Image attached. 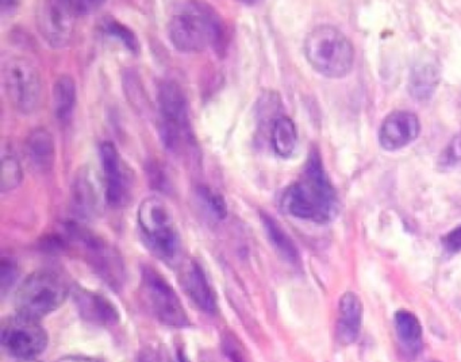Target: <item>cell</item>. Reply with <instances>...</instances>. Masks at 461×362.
Returning <instances> with one entry per match:
<instances>
[{"label":"cell","mask_w":461,"mask_h":362,"mask_svg":"<svg viewBox=\"0 0 461 362\" xmlns=\"http://www.w3.org/2000/svg\"><path fill=\"white\" fill-rule=\"evenodd\" d=\"M282 208L288 215L315 223H328L336 215L337 194L317 149L310 151L298 180L283 194Z\"/></svg>","instance_id":"cell-1"},{"label":"cell","mask_w":461,"mask_h":362,"mask_svg":"<svg viewBox=\"0 0 461 362\" xmlns=\"http://www.w3.org/2000/svg\"><path fill=\"white\" fill-rule=\"evenodd\" d=\"M158 129L161 143L172 154L182 157L195 151L187 96L175 81H164L158 86Z\"/></svg>","instance_id":"cell-2"},{"label":"cell","mask_w":461,"mask_h":362,"mask_svg":"<svg viewBox=\"0 0 461 362\" xmlns=\"http://www.w3.org/2000/svg\"><path fill=\"white\" fill-rule=\"evenodd\" d=\"M140 235L153 256L169 267L182 261V240L168 207L158 197H148L140 204Z\"/></svg>","instance_id":"cell-3"},{"label":"cell","mask_w":461,"mask_h":362,"mask_svg":"<svg viewBox=\"0 0 461 362\" xmlns=\"http://www.w3.org/2000/svg\"><path fill=\"white\" fill-rule=\"evenodd\" d=\"M171 45L182 53H199L222 40V26L214 11L206 5H191L168 22Z\"/></svg>","instance_id":"cell-4"},{"label":"cell","mask_w":461,"mask_h":362,"mask_svg":"<svg viewBox=\"0 0 461 362\" xmlns=\"http://www.w3.org/2000/svg\"><path fill=\"white\" fill-rule=\"evenodd\" d=\"M304 54L317 72L331 78L347 76L355 59L350 41L339 29L328 24L309 32L304 41Z\"/></svg>","instance_id":"cell-5"},{"label":"cell","mask_w":461,"mask_h":362,"mask_svg":"<svg viewBox=\"0 0 461 362\" xmlns=\"http://www.w3.org/2000/svg\"><path fill=\"white\" fill-rule=\"evenodd\" d=\"M71 288L66 277L53 269L37 270L29 276L15 294V307L20 315L40 319L58 310Z\"/></svg>","instance_id":"cell-6"},{"label":"cell","mask_w":461,"mask_h":362,"mask_svg":"<svg viewBox=\"0 0 461 362\" xmlns=\"http://www.w3.org/2000/svg\"><path fill=\"white\" fill-rule=\"evenodd\" d=\"M5 91L10 104L21 115H31L41 104L42 78L33 61L23 56H10L2 68Z\"/></svg>","instance_id":"cell-7"},{"label":"cell","mask_w":461,"mask_h":362,"mask_svg":"<svg viewBox=\"0 0 461 362\" xmlns=\"http://www.w3.org/2000/svg\"><path fill=\"white\" fill-rule=\"evenodd\" d=\"M67 235L72 242L79 246L86 261L102 280L106 281L115 291L122 288L125 267L117 249L77 224H69Z\"/></svg>","instance_id":"cell-8"},{"label":"cell","mask_w":461,"mask_h":362,"mask_svg":"<svg viewBox=\"0 0 461 362\" xmlns=\"http://www.w3.org/2000/svg\"><path fill=\"white\" fill-rule=\"evenodd\" d=\"M141 285L150 310L161 323L175 329L187 326V312L176 291L158 270L150 267H142Z\"/></svg>","instance_id":"cell-9"},{"label":"cell","mask_w":461,"mask_h":362,"mask_svg":"<svg viewBox=\"0 0 461 362\" xmlns=\"http://www.w3.org/2000/svg\"><path fill=\"white\" fill-rule=\"evenodd\" d=\"M2 346L21 359H34L48 346V334L36 319L18 315L5 319L0 329Z\"/></svg>","instance_id":"cell-10"},{"label":"cell","mask_w":461,"mask_h":362,"mask_svg":"<svg viewBox=\"0 0 461 362\" xmlns=\"http://www.w3.org/2000/svg\"><path fill=\"white\" fill-rule=\"evenodd\" d=\"M77 18L71 2H44L37 8V29L50 48H67L74 37Z\"/></svg>","instance_id":"cell-11"},{"label":"cell","mask_w":461,"mask_h":362,"mask_svg":"<svg viewBox=\"0 0 461 362\" xmlns=\"http://www.w3.org/2000/svg\"><path fill=\"white\" fill-rule=\"evenodd\" d=\"M99 154L104 169V199L110 207H123L131 195V177L128 165L110 140L102 143Z\"/></svg>","instance_id":"cell-12"},{"label":"cell","mask_w":461,"mask_h":362,"mask_svg":"<svg viewBox=\"0 0 461 362\" xmlns=\"http://www.w3.org/2000/svg\"><path fill=\"white\" fill-rule=\"evenodd\" d=\"M420 119L409 111H395L383 121L379 131L380 145L385 150H398L411 143L420 134Z\"/></svg>","instance_id":"cell-13"},{"label":"cell","mask_w":461,"mask_h":362,"mask_svg":"<svg viewBox=\"0 0 461 362\" xmlns=\"http://www.w3.org/2000/svg\"><path fill=\"white\" fill-rule=\"evenodd\" d=\"M180 284L191 302L206 313L217 311V297L201 264L190 259L182 265Z\"/></svg>","instance_id":"cell-14"},{"label":"cell","mask_w":461,"mask_h":362,"mask_svg":"<svg viewBox=\"0 0 461 362\" xmlns=\"http://www.w3.org/2000/svg\"><path fill=\"white\" fill-rule=\"evenodd\" d=\"M77 311L85 321L98 326H114L120 321L117 307L102 294L87 289L77 288L74 292Z\"/></svg>","instance_id":"cell-15"},{"label":"cell","mask_w":461,"mask_h":362,"mask_svg":"<svg viewBox=\"0 0 461 362\" xmlns=\"http://www.w3.org/2000/svg\"><path fill=\"white\" fill-rule=\"evenodd\" d=\"M29 167L39 173L52 169L56 159V145L53 135L45 127H37L28 135L23 146Z\"/></svg>","instance_id":"cell-16"},{"label":"cell","mask_w":461,"mask_h":362,"mask_svg":"<svg viewBox=\"0 0 461 362\" xmlns=\"http://www.w3.org/2000/svg\"><path fill=\"white\" fill-rule=\"evenodd\" d=\"M363 321V303L353 292L342 294L339 303V321H337V335L339 342L350 345L360 335Z\"/></svg>","instance_id":"cell-17"},{"label":"cell","mask_w":461,"mask_h":362,"mask_svg":"<svg viewBox=\"0 0 461 362\" xmlns=\"http://www.w3.org/2000/svg\"><path fill=\"white\" fill-rule=\"evenodd\" d=\"M94 178L95 177L87 167L80 169L75 176L74 186H72V204H74L75 213L83 218L93 215L99 207L98 186Z\"/></svg>","instance_id":"cell-18"},{"label":"cell","mask_w":461,"mask_h":362,"mask_svg":"<svg viewBox=\"0 0 461 362\" xmlns=\"http://www.w3.org/2000/svg\"><path fill=\"white\" fill-rule=\"evenodd\" d=\"M77 83L69 75H61L53 84L52 107L56 119L68 122L77 105Z\"/></svg>","instance_id":"cell-19"},{"label":"cell","mask_w":461,"mask_h":362,"mask_svg":"<svg viewBox=\"0 0 461 362\" xmlns=\"http://www.w3.org/2000/svg\"><path fill=\"white\" fill-rule=\"evenodd\" d=\"M271 143L277 156L283 158L293 156L298 146V130L293 119L288 116L275 119L271 129Z\"/></svg>","instance_id":"cell-20"},{"label":"cell","mask_w":461,"mask_h":362,"mask_svg":"<svg viewBox=\"0 0 461 362\" xmlns=\"http://www.w3.org/2000/svg\"><path fill=\"white\" fill-rule=\"evenodd\" d=\"M395 329L404 350L418 354L422 346V326L417 316L409 311H398L395 313Z\"/></svg>","instance_id":"cell-21"},{"label":"cell","mask_w":461,"mask_h":362,"mask_svg":"<svg viewBox=\"0 0 461 362\" xmlns=\"http://www.w3.org/2000/svg\"><path fill=\"white\" fill-rule=\"evenodd\" d=\"M261 221H263L264 229H266L267 237L269 242L276 249L277 253L291 264H296L299 261V253L293 240L288 237L287 232L279 226L272 216L261 213Z\"/></svg>","instance_id":"cell-22"},{"label":"cell","mask_w":461,"mask_h":362,"mask_svg":"<svg viewBox=\"0 0 461 362\" xmlns=\"http://www.w3.org/2000/svg\"><path fill=\"white\" fill-rule=\"evenodd\" d=\"M2 176H0V191L6 194V192L13 191L18 188L23 180V165H21L20 158H18L13 148L5 145L2 146Z\"/></svg>","instance_id":"cell-23"},{"label":"cell","mask_w":461,"mask_h":362,"mask_svg":"<svg viewBox=\"0 0 461 362\" xmlns=\"http://www.w3.org/2000/svg\"><path fill=\"white\" fill-rule=\"evenodd\" d=\"M101 30L107 37L114 38L118 42L122 43L131 53H139V38L134 34L133 30L123 24L122 22L117 21L113 16H106V18L102 19Z\"/></svg>","instance_id":"cell-24"},{"label":"cell","mask_w":461,"mask_h":362,"mask_svg":"<svg viewBox=\"0 0 461 362\" xmlns=\"http://www.w3.org/2000/svg\"><path fill=\"white\" fill-rule=\"evenodd\" d=\"M438 83L436 68L429 64L420 65L412 70L410 78V91L418 99H425L433 94L434 86Z\"/></svg>","instance_id":"cell-25"},{"label":"cell","mask_w":461,"mask_h":362,"mask_svg":"<svg viewBox=\"0 0 461 362\" xmlns=\"http://www.w3.org/2000/svg\"><path fill=\"white\" fill-rule=\"evenodd\" d=\"M198 197L203 204L204 210L218 221H222L228 215V205H226L225 199L222 195L218 192L212 191L209 186H199Z\"/></svg>","instance_id":"cell-26"},{"label":"cell","mask_w":461,"mask_h":362,"mask_svg":"<svg viewBox=\"0 0 461 362\" xmlns=\"http://www.w3.org/2000/svg\"><path fill=\"white\" fill-rule=\"evenodd\" d=\"M17 278V262L12 257H2V261H0V291H2L4 296L12 289Z\"/></svg>","instance_id":"cell-27"},{"label":"cell","mask_w":461,"mask_h":362,"mask_svg":"<svg viewBox=\"0 0 461 362\" xmlns=\"http://www.w3.org/2000/svg\"><path fill=\"white\" fill-rule=\"evenodd\" d=\"M458 161H461V131L450 140L447 150L442 154L441 164L453 165Z\"/></svg>","instance_id":"cell-28"},{"label":"cell","mask_w":461,"mask_h":362,"mask_svg":"<svg viewBox=\"0 0 461 362\" xmlns=\"http://www.w3.org/2000/svg\"><path fill=\"white\" fill-rule=\"evenodd\" d=\"M223 351H225L226 357H228L231 362H245L244 356H242L241 351H240L236 339H231L230 337L223 339Z\"/></svg>","instance_id":"cell-29"},{"label":"cell","mask_w":461,"mask_h":362,"mask_svg":"<svg viewBox=\"0 0 461 362\" xmlns=\"http://www.w3.org/2000/svg\"><path fill=\"white\" fill-rule=\"evenodd\" d=\"M71 5L75 14L79 18V16L90 15L94 11L98 10L104 5V2H71Z\"/></svg>","instance_id":"cell-30"},{"label":"cell","mask_w":461,"mask_h":362,"mask_svg":"<svg viewBox=\"0 0 461 362\" xmlns=\"http://www.w3.org/2000/svg\"><path fill=\"white\" fill-rule=\"evenodd\" d=\"M444 245L449 251H461V226L456 227L444 238Z\"/></svg>","instance_id":"cell-31"},{"label":"cell","mask_w":461,"mask_h":362,"mask_svg":"<svg viewBox=\"0 0 461 362\" xmlns=\"http://www.w3.org/2000/svg\"><path fill=\"white\" fill-rule=\"evenodd\" d=\"M59 362H104L102 359L93 358V357L85 356H68L59 359Z\"/></svg>","instance_id":"cell-32"},{"label":"cell","mask_w":461,"mask_h":362,"mask_svg":"<svg viewBox=\"0 0 461 362\" xmlns=\"http://www.w3.org/2000/svg\"><path fill=\"white\" fill-rule=\"evenodd\" d=\"M18 7L17 2H2L0 3V11L2 14H6L7 10H15Z\"/></svg>","instance_id":"cell-33"},{"label":"cell","mask_w":461,"mask_h":362,"mask_svg":"<svg viewBox=\"0 0 461 362\" xmlns=\"http://www.w3.org/2000/svg\"><path fill=\"white\" fill-rule=\"evenodd\" d=\"M179 359L180 362H190L188 361L187 357H185L183 353H179Z\"/></svg>","instance_id":"cell-34"},{"label":"cell","mask_w":461,"mask_h":362,"mask_svg":"<svg viewBox=\"0 0 461 362\" xmlns=\"http://www.w3.org/2000/svg\"><path fill=\"white\" fill-rule=\"evenodd\" d=\"M139 362H153V361H152V358H149V357H145L144 356V357H142L141 359H140Z\"/></svg>","instance_id":"cell-35"},{"label":"cell","mask_w":461,"mask_h":362,"mask_svg":"<svg viewBox=\"0 0 461 362\" xmlns=\"http://www.w3.org/2000/svg\"><path fill=\"white\" fill-rule=\"evenodd\" d=\"M20 362H40V361H36V359H21Z\"/></svg>","instance_id":"cell-36"},{"label":"cell","mask_w":461,"mask_h":362,"mask_svg":"<svg viewBox=\"0 0 461 362\" xmlns=\"http://www.w3.org/2000/svg\"><path fill=\"white\" fill-rule=\"evenodd\" d=\"M429 362H439V361H429Z\"/></svg>","instance_id":"cell-37"}]
</instances>
